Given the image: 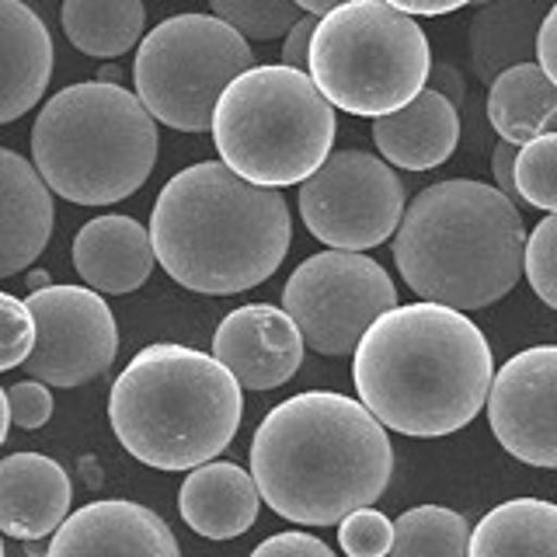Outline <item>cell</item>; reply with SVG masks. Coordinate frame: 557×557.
<instances>
[{
	"instance_id": "cell-3",
	"label": "cell",
	"mask_w": 557,
	"mask_h": 557,
	"mask_svg": "<svg viewBox=\"0 0 557 557\" xmlns=\"http://www.w3.org/2000/svg\"><path fill=\"white\" fill-rule=\"evenodd\" d=\"M150 240L178 286L231 296L275 275L293 240V216L278 188L244 182L223 161H202L161 188Z\"/></svg>"
},
{
	"instance_id": "cell-38",
	"label": "cell",
	"mask_w": 557,
	"mask_h": 557,
	"mask_svg": "<svg viewBox=\"0 0 557 557\" xmlns=\"http://www.w3.org/2000/svg\"><path fill=\"white\" fill-rule=\"evenodd\" d=\"M383 4H391L394 11H405L411 17H440V14L474 4V0H383Z\"/></svg>"
},
{
	"instance_id": "cell-4",
	"label": "cell",
	"mask_w": 557,
	"mask_h": 557,
	"mask_svg": "<svg viewBox=\"0 0 557 557\" xmlns=\"http://www.w3.org/2000/svg\"><path fill=\"white\" fill-rule=\"evenodd\" d=\"M527 237L519 206L495 185L449 178L408 202L391 251L414 296L467 313L512 293Z\"/></svg>"
},
{
	"instance_id": "cell-9",
	"label": "cell",
	"mask_w": 557,
	"mask_h": 557,
	"mask_svg": "<svg viewBox=\"0 0 557 557\" xmlns=\"http://www.w3.org/2000/svg\"><path fill=\"white\" fill-rule=\"evenodd\" d=\"M251 66L248 39L220 17L174 14L139 39L133 84L157 122L178 133H206L213 129L220 95Z\"/></svg>"
},
{
	"instance_id": "cell-43",
	"label": "cell",
	"mask_w": 557,
	"mask_h": 557,
	"mask_svg": "<svg viewBox=\"0 0 557 557\" xmlns=\"http://www.w3.org/2000/svg\"><path fill=\"white\" fill-rule=\"evenodd\" d=\"M4 557H28V550H25L22 540H8V544H4Z\"/></svg>"
},
{
	"instance_id": "cell-33",
	"label": "cell",
	"mask_w": 557,
	"mask_h": 557,
	"mask_svg": "<svg viewBox=\"0 0 557 557\" xmlns=\"http://www.w3.org/2000/svg\"><path fill=\"white\" fill-rule=\"evenodd\" d=\"M251 557H338V554L318 536L289 530V533H275L269 540H261V544L251 550Z\"/></svg>"
},
{
	"instance_id": "cell-44",
	"label": "cell",
	"mask_w": 557,
	"mask_h": 557,
	"mask_svg": "<svg viewBox=\"0 0 557 557\" xmlns=\"http://www.w3.org/2000/svg\"><path fill=\"white\" fill-rule=\"evenodd\" d=\"M484 4H492V0H474V8H484Z\"/></svg>"
},
{
	"instance_id": "cell-27",
	"label": "cell",
	"mask_w": 557,
	"mask_h": 557,
	"mask_svg": "<svg viewBox=\"0 0 557 557\" xmlns=\"http://www.w3.org/2000/svg\"><path fill=\"white\" fill-rule=\"evenodd\" d=\"M209 8L223 25L255 42L286 39V32L304 17L293 0H209Z\"/></svg>"
},
{
	"instance_id": "cell-28",
	"label": "cell",
	"mask_w": 557,
	"mask_h": 557,
	"mask_svg": "<svg viewBox=\"0 0 557 557\" xmlns=\"http://www.w3.org/2000/svg\"><path fill=\"white\" fill-rule=\"evenodd\" d=\"M516 191L527 206L557 213V133H544L519 147Z\"/></svg>"
},
{
	"instance_id": "cell-22",
	"label": "cell",
	"mask_w": 557,
	"mask_h": 557,
	"mask_svg": "<svg viewBox=\"0 0 557 557\" xmlns=\"http://www.w3.org/2000/svg\"><path fill=\"white\" fill-rule=\"evenodd\" d=\"M554 0H492L478 8L467 28L470 70L481 84H492L509 66L533 63L540 25Z\"/></svg>"
},
{
	"instance_id": "cell-39",
	"label": "cell",
	"mask_w": 557,
	"mask_h": 557,
	"mask_svg": "<svg viewBox=\"0 0 557 557\" xmlns=\"http://www.w3.org/2000/svg\"><path fill=\"white\" fill-rule=\"evenodd\" d=\"M293 4L300 8L304 14L324 17V14H331L335 8H342V4H352V0H293Z\"/></svg>"
},
{
	"instance_id": "cell-29",
	"label": "cell",
	"mask_w": 557,
	"mask_h": 557,
	"mask_svg": "<svg viewBox=\"0 0 557 557\" xmlns=\"http://www.w3.org/2000/svg\"><path fill=\"white\" fill-rule=\"evenodd\" d=\"M522 275L530 278V286L540 300L550 310H557V213H547L527 237Z\"/></svg>"
},
{
	"instance_id": "cell-1",
	"label": "cell",
	"mask_w": 557,
	"mask_h": 557,
	"mask_svg": "<svg viewBox=\"0 0 557 557\" xmlns=\"http://www.w3.org/2000/svg\"><path fill=\"white\" fill-rule=\"evenodd\" d=\"M352 380L383 429L440 440L484 411L495 352L467 313L425 300L397 304L356 345Z\"/></svg>"
},
{
	"instance_id": "cell-5",
	"label": "cell",
	"mask_w": 557,
	"mask_h": 557,
	"mask_svg": "<svg viewBox=\"0 0 557 557\" xmlns=\"http://www.w3.org/2000/svg\"><path fill=\"white\" fill-rule=\"evenodd\" d=\"M244 418L240 383L199 348H139L109 391L122 449L153 470H196L234 443Z\"/></svg>"
},
{
	"instance_id": "cell-32",
	"label": "cell",
	"mask_w": 557,
	"mask_h": 557,
	"mask_svg": "<svg viewBox=\"0 0 557 557\" xmlns=\"http://www.w3.org/2000/svg\"><path fill=\"white\" fill-rule=\"evenodd\" d=\"M8 408H11V425L17 429H42L52 418V394L39 380H22L8 391Z\"/></svg>"
},
{
	"instance_id": "cell-19",
	"label": "cell",
	"mask_w": 557,
	"mask_h": 557,
	"mask_svg": "<svg viewBox=\"0 0 557 557\" xmlns=\"http://www.w3.org/2000/svg\"><path fill=\"white\" fill-rule=\"evenodd\" d=\"M52 77V35L25 0H0V126L42 101Z\"/></svg>"
},
{
	"instance_id": "cell-30",
	"label": "cell",
	"mask_w": 557,
	"mask_h": 557,
	"mask_svg": "<svg viewBox=\"0 0 557 557\" xmlns=\"http://www.w3.org/2000/svg\"><path fill=\"white\" fill-rule=\"evenodd\" d=\"M338 544L348 557H383L394 544V522L380 509H356L338 522Z\"/></svg>"
},
{
	"instance_id": "cell-15",
	"label": "cell",
	"mask_w": 557,
	"mask_h": 557,
	"mask_svg": "<svg viewBox=\"0 0 557 557\" xmlns=\"http://www.w3.org/2000/svg\"><path fill=\"white\" fill-rule=\"evenodd\" d=\"M49 557H182L171 527L126 498L87 502L49 536Z\"/></svg>"
},
{
	"instance_id": "cell-25",
	"label": "cell",
	"mask_w": 557,
	"mask_h": 557,
	"mask_svg": "<svg viewBox=\"0 0 557 557\" xmlns=\"http://www.w3.org/2000/svg\"><path fill=\"white\" fill-rule=\"evenodd\" d=\"M60 22L84 57L119 60L144 39L147 8L144 0H63Z\"/></svg>"
},
{
	"instance_id": "cell-7",
	"label": "cell",
	"mask_w": 557,
	"mask_h": 557,
	"mask_svg": "<svg viewBox=\"0 0 557 557\" xmlns=\"http://www.w3.org/2000/svg\"><path fill=\"white\" fill-rule=\"evenodd\" d=\"M335 133V109L318 84L283 63L244 70L213 112L220 161L261 188L304 185L331 157Z\"/></svg>"
},
{
	"instance_id": "cell-34",
	"label": "cell",
	"mask_w": 557,
	"mask_h": 557,
	"mask_svg": "<svg viewBox=\"0 0 557 557\" xmlns=\"http://www.w3.org/2000/svg\"><path fill=\"white\" fill-rule=\"evenodd\" d=\"M321 17L313 14H304L300 22H296L286 39H283V66H293V70H307L310 63V39H313V28H318Z\"/></svg>"
},
{
	"instance_id": "cell-40",
	"label": "cell",
	"mask_w": 557,
	"mask_h": 557,
	"mask_svg": "<svg viewBox=\"0 0 557 557\" xmlns=\"http://www.w3.org/2000/svg\"><path fill=\"white\" fill-rule=\"evenodd\" d=\"M8 429H11V408H8V391L0 387V446L8 440Z\"/></svg>"
},
{
	"instance_id": "cell-8",
	"label": "cell",
	"mask_w": 557,
	"mask_h": 557,
	"mask_svg": "<svg viewBox=\"0 0 557 557\" xmlns=\"http://www.w3.org/2000/svg\"><path fill=\"white\" fill-rule=\"evenodd\" d=\"M432 52L422 25L383 0H352L324 14L307 74L331 109L380 119L425 91Z\"/></svg>"
},
{
	"instance_id": "cell-23",
	"label": "cell",
	"mask_w": 557,
	"mask_h": 557,
	"mask_svg": "<svg viewBox=\"0 0 557 557\" xmlns=\"http://www.w3.org/2000/svg\"><path fill=\"white\" fill-rule=\"evenodd\" d=\"M484 115L505 144L527 147L530 139L557 129V84L540 63L509 66L487 84Z\"/></svg>"
},
{
	"instance_id": "cell-20",
	"label": "cell",
	"mask_w": 557,
	"mask_h": 557,
	"mask_svg": "<svg viewBox=\"0 0 557 557\" xmlns=\"http://www.w3.org/2000/svg\"><path fill=\"white\" fill-rule=\"evenodd\" d=\"M373 144L391 168L432 171L446 164L460 144V112L425 87L405 109L373 119Z\"/></svg>"
},
{
	"instance_id": "cell-26",
	"label": "cell",
	"mask_w": 557,
	"mask_h": 557,
	"mask_svg": "<svg viewBox=\"0 0 557 557\" xmlns=\"http://www.w3.org/2000/svg\"><path fill=\"white\" fill-rule=\"evenodd\" d=\"M470 522L446 505H414L394 519L391 557H467Z\"/></svg>"
},
{
	"instance_id": "cell-17",
	"label": "cell",
	"mask_w": 557,
	"mask_h": 557,
	"mask_svg": "<svg viewBox=\"0 0 557 557\" xmlns=\"http://www.w3.org/2000/svg\"><path fill=\"white\" fill-rule=\"evenodd\" d=\"M52 191L28 157L0 147V278L25 272L52 237Z\"/></svg>"
},
{
	"instance_id": "cell-6",
	"label": "cell",
	"mask_w": 557,
	"mask_h": 557,
	"mask_svg": "<svg viewBox=\"0 0 557 557\" xmlns=\"http://www.w3.org/2000/svg\"><path fill=\"white\" fill-rule=\"evenodd\" d=\"M157 119L122 84L84 81L52 95L32 126V164L49 191L77 206H112L147 185Z\"/></svg>"
},
{
	"instance_id": "cell-45",
	"label": "cell",
	"mask_w": 557,
	"mask_h": 557,
	"mask_svg": "<svg viewBox=\"0 0 557 557\" xmlns=\"http://www.w3.org/2000/svg\"><path fill=\"white\" fill-rule=\"evenodd\" d=\"M0 557H4V540H0Z\"/></svg>"
},
{
	"instance_id": "cell-35",
	"label": "cell",
	"mask_w": 557,
	"mask_h": 557,
	"mask_svg": "<svg viewBox=\"0 0 557 557\" xmlns=\"http://www.w3.org/2000/svg\"><path fill=\"white\" fill-rule=\"evenodd\" d=\"M425 87H432V91H440L453 109H463L467 104V84H463V74L453 63H446V60H435L432 63V70H429V84Z\"/></svg>"
},
{
	"instance_id": "cell-24",
	"label": "cell",
	"mask_w": 557,
	"mask_h": 557,
	"mask_svg": "<svg viewBox=\"0 0 557 557\" xmlns=\"http://www.w3.org/2000/svg\"><path fill=\"white\" fill-rule=\"evenodd\" d=\"M467 557H557V505L544 498L495 505L470 530Z\"/></svg>"
},
{
	"instance_id": "cell-42",
	"label": "cell",
	"mask_w": 557,
	"mask_h": 557,
	"mask_svg": "<svg viewBox=\"0 0 557 557\" xmlns=\"http://www.w3.org/2000/svg\"><path fill=\"white\" fill-rule=\"evenodd\" d=\"M46 286H52L46 272H28V289H32V293H35V289H46Z\"/></svg>"
},
{
	"instance_id": "cell-2",
	"label": "cell",
	"mask_w": 557,
	"mask_h": 557,
	"mask_svg": "<svg viewBox=\"0 0 557 557\" xmlns=\"http://www.w3.org/2000/svg\"><path fill=\"white\" fill-rule=\"evenodd\" d=\"M251 478L275 516L335 527L387 492L391 435L362 400L304 391L275 405L251 440Z\"/></svg>"
},
{
	"instance_id": "cell-37",
	"label": "cell",
	"mask_w": 557,
	"mask_h": 557,
	"mask_svg": "<svg viewBox=\"0 0 557 557\" xmlns=\"http://www.w3.org/2000/svg\"><path fill=\"white\" fill-rule=\"evenodd\" d=\"M536 63L540 70L557 84V0L550 4L544 25H540V39H536Z\"/></svg>"
},
{
	"instance_id": "cell-11",
	"label": "cell",
	"mask_w": 557,
	"mask_h": 557,
	"mask_svg": "<svg viewBox=\"0 0 557 557\" xmlns=\"http://www.w3.org/2000/svg\"><path fill=\"white\" fill-rule=\"evenodd\" d=\"M408 209L397 171L366 150H338L300 185L304 226L331 251H370L391 240Z\"/></svg>"
},
{
	"instance_id": "cell-16",
	"label": "cell",
	"mask_w": 557,
	"mask_h": 557,
	"mask_svg": "<svg viewBox=\"0 0 557 557\" xmlns=\"http://www.w3.org/2000/svg\"><path fill=\"white\" fill-rule=\"evenodd\" d=\"M74 484L46 453H11L0 460V533L8 540H46L70 516Z\"/></svg>"
},
{
	"instance_id": "cell-14",
	"label": "cell",
	"mask_w": 557,
	"mask_h": 557,
	"mask_svg": "<svg viewBox=\"0 0 557 557\" xmlns=\"http://www.w3.org/2000/svg\"><path fill=\"white\" fill-rule=\"evenodd\" d=\"M304 335L283 307L248 304L231 310L213 335V359L240 391H275L304 366Z\"/></svg>"
},
{
	"instance_id": "cell-36",
	"label": "cell",
	"mask_w": 557,
	"mask_h": 557,
	"mask_svg": "<svg viewBox=\"0 0 557 557\" xmlns=\"http://www.w3.org/2000/svg\"><path fill=\"white\" fill-rule=\"evenodd\" d=\"M516 157H519V147L512 144H502L492 150V174H495V188L502 191V196H509L512 202L519 199V191H516Z\"/></svg>"
},
{
	"instance_id": "cell-41",
	"label": "cell",
	"mask_w": 557,
	"mask_h": 557,
	"mask_svg": "<svg viewBox=\"0 0 557 557\" xmlns=\"http://www.w3.org/2000/svg\"><path fill=\"white\" fill-rule=\"evenodd\" d=\"M28 557H49V536L46 540H22Z\"/></svg>"
},
{
	"instance_id": "cell-12",
	"label": "cell",
	"mask_w": 557,
	"mask_h": 557,
	"mask_svg": "<svg viewBox=\"0 0 557 557\" xmlns=\"http://www.w3.org/2000/svg\"><path fill=\"white\" fill-rule=\"evenodd\" d=\"M25 304L35 318V348L25 359L28 380L66 391L98 380L115 362V313L91 286H46Z\"/></svg>"
},
{
	"instance_id": "cell-31",
	"label": "cell",
	"mask_w": 557,
	"mask_h": 557,
	"mask_svg": "<svg viewBox=\"0 0 557 557\" xmlns=\"http://www.w3.org/2000/svg\"><path fill=\"white\" fill-rule=\"evenodd\" d=\"M35 348V318L25 300L0 293V370L25 366Z\"/></svg>"
},
{
	"instance_id": "cell-21",
	"label": "cell",
	"mask_w": 557,
	"mask_h": 557,
	"mask_svg": "<svg viewBox=\"0 0 557 557\" xmlns=\"http://www.w3.org/2000/svg\"><path fill=\"white\" fill-rule=\"evenodd\" d=\"M261 495L258 484L244 467L226 460H209L188 478L178 492V512L206 540H234L248 533L258 519Z\"/></svg>"
},
{
	"instance_id": "cell-10",
	"label": "cell",
	"mask_w": 557,
	"mask_h": 557,
	"mask_svg": "<svg viewBox=\"0 0 557 557\" xmlns=\"http://www.w3.org/2000/svg\"><path fill=\"white\" fill-rule=\"evenodd\" d=\"M394 307V278L362 251L310 255L283 286V310L318 356H352L370 324Z\"/></svg>"
},
{
	"instance_id": "cell-13",
	"label": "cell",
	"mask_w": 557,
	"mask_h": 557,
	"mask_svg": "<svg viewBox=\"0 0 557 557\" xmlns=\"http://www.w3.org/2000/svg\"><path fill=\"white\" fill-rule=\"evenodd\" d=\"M487 425L519 463L557 470V345L522 348L487 391Z\"/></svg>"
},
{
	"instance_id": "cell-18",
	"label": "cell",
	"mask_w": 557,
	"mask_h": 557,
	"mask_svg": "<svg viewBox=\"0 0 557 557\" xmlns=\"http://www.w3.org/2000/svg\"><path fill=\"white\" fill-rule=\"evenodd\" d=\"M150 231L133 216L104 213L84 223L74 237V269L95 293H133L153 272Z\"/></svg>"
}]
</instances>
